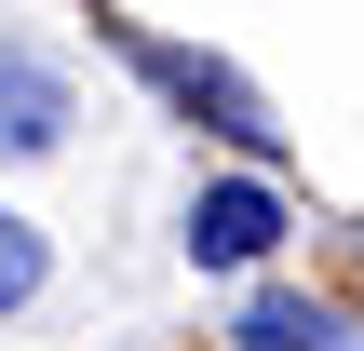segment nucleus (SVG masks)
<instances>
[{
	"label": "nucleus",
	"mask_w": 364,
	"mask_h": 351,
	"mask_svg": "<svg viewBox=\"0 0 364 351\" xmlns=\"http://www.w3.org/2000/svg\"><path fill=\"white\" fill-rule=\"evenodd\" d=\"M41 284H54V230H41L27 203H0V325H14Z\"/></svg>",
	"instance_id": "39448f33"
},
{
	"label": "nucleus",
	"mask_w": 364,
	"mask_h": 351,
	"mask_svg": "<svg viewBox=\"0 0 364 351\" xmlns=\"http://www.w3.org/2000/svg\"><path fill=\"white\" fill-rule=\"evenodd\" d=\"M284 230H297V203H284V176H257V162L203 176V189H189V216H176L189 271H216V284H257V271L284 257Z\"/></svg>",
	"instance_id": "f03ea898"
},
{
	"label": "nucleus",
	"mask_w": 364,
	"mask_h": 351,
	"mask_svg": "<svg viewBox=\"0 0 364 351\" xmlns=\"http://www.w3.org/2000/svg\"><path fill=\"white\" fill-rule=\"evenodd\" d=\"M230 351H364V311L311 298V284H243V311H230Z\"/></svg>",
	"instance_id": "20e7f679"
},
{
	"label": "nucleus",
	"mask_w": 364,
	"mask_h": 351,
	"mask_svg": "<svg viewBox=\"0 0 364 351\" xmlns=\"http://www.w3.org/2000/svg\"><path fill=\"white\" fill-rule=\"evenodd\" d=\"M68 122H81V81H68L41 41H14V27H0V162H54V149H68Z\"/></svg>",
	"instance_id": "7ed1b4c3"
},
{
	"label": "nucleus",
	"mask_w": 364,
	"mask_h": 351,
	"mask_svg": "<svg viewBox=\"0 0 364 351\" xmlns=\"http://www.w3.org/2000/svg\"><path fill=\"white\" fill-rule=\"evenodd\" d=\"M95 41H108V54H122V68H135V81H149V95H162L176 122H189V135L243 149L257 176L284 162V108H270V95H257V81H243L230 54H203V41H162V27H135V14H95Z\"/></svg>",
	"instance_id": "f257e3e1"
}]
</instances>
